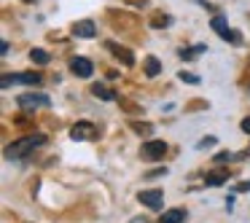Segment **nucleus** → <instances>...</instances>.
Listing matches in <instances>:
<instances>
[{
    "instance_id": "obj_21",
    "label": "nucleus",
    "mask_w": 250,
    "mask_h": 223,
    "mask_svg": "<svg viewBox=\"0 0 250 223\" xmlns=\"http://www.w3.org/2000/svg\"><path fill=\"white\" fill-rule=\"evenodd\" d=\"M135 129L143 132V135H151V126H148V124H146V126H143V124H135Z\"/></svg>"
},
{
    "instance_id": "obj_6",
    "label": "nucleus",
    "mask_w": 250,
    "mask_h": 223,
    "mask_svg": "<svg viewBox=\"0 0 250 223\" xmlns=\"http://www.w3.org/2000/svg\"><path fill=\"white\" fill-rule=\"evenodd\" d=\"M164 153H167V142H164V140H148L146 145H143V156L151 159V162L162 159Z\"/></svg>"
},
{
    "instance_id": "obj_22",
    "label": "nucleus",
    "mask_w": 250,
    "mask_h": 223,
    "mask_svg": "<svg viewBox=\"0 0 250 223\" xmlns=\"http://www.w3.org/2000/svg\"><path fill=\"white\" fill-rule=\"evenodd\" d=\"M237 191H242V194H245V191H250V180H242V183L237 185Z\"/></svg>"
},
{
    "instance_id": "obj_12",
    "label": "nucleus",
    "mask_w": 250,
    "mask_h": 223,
    "mask_svg": "<svg viewBox=\"0 0 250 223\" xmlns=\"http://www.w3.org/2000/svg\"><path fill=\"white\" fill-rule=\"evenodd\" d=\"M92 94L108 100V102H113V100H116V92H113V89H108V86H103V83H94V86H92Z\"/></svg>"
},
{
    "instance_id": "obj_5",
    "label": "nucleus",
    "mask_w": 250,
    "mask_h": 223,
    "mask_svg": "<svg viewBox=\"0 0 250 223\" xmlns=\"http://www.w3.org/2000/svg\"><path fill=\"white\" fill-rule=\"evenodd\" d=\"M137 199H140V204L151 207V210H159L164 202V194H162V188H151V191H140Z\"/></svg>"
},
{
    "instance_id": "obj_13",
    "label": "nucleus",
    "mask_w": 250,
    "mask_h": 223,
    "mask_svg": "<svg viewBox=\"0 0 250 223\" xmlns=\"http://www.w3.org/2000/svg\"><path fill=\"white\" fill-rule=\"evenodd\" d=\"M30 60H33L35 65H49V54H46L43 49H33L30 51Z\"/></svg>"
},
{
    "instance_id": "obj_8",
    "label": "nucleus",
    "mask_w": 250,
    "mask_h": 223,
    "mask_svg": "<svg viewBox=\"0 0 250 223\" xmlns=\"http://www.w3.org/2000/svg\"><path fill=\"white\" fill-rule=\"evenodd\" d=\"M73 35H78V38H94V35H97V30H94V22H92V19L76 22V24H73Z\"/></svg>"
},
{
    "instance_id": "obj_3",
    "label": "nucleus",
    "mask_w": 250,
    "mask_h": 223,
    "mask_svg": "<svg viewBox=\"0 0 250 223\" xmlns=\"http://www.w3.org/2000/svg\"><path fill=\"white\" fill-rule=\"evenodd\" d=\"M70 137L73 140H94V137H97V126H94L92 121H78L70 129Z\"/></svg>"
},
{
    "instance_id": "obj_2",
    "label": "nucleus",
    "mask_w": 250,
    "mask_h": 223,
    "mask_svg": "<svg viewBox=\"0 0 250 223\" xmlns=\"http://www.w3.org/2000/svg\"><path fill=\"white\" fill-rule=\"evenodd\" d=\"M11 83H27V86H38V83H41V76H38V73H6V76H3V81H0V86L8 89Z\"/></svg>"
},
{
    "instance_id": "obj_17",
    "label": "nucleus",
    "mask_w": 250,
    "mask_h": 223,
    "mask_svg": "<svg viewBox=\"0 0 250 223\" xmlns=\"http://www.w3.org/2000/svg\"><path fill=\"white\" fill-rule=\"evenodd\" d=\"M194 54H205V46H194V49H183V51H180L183 60H191Z\"/></svg>"
},
{
    "instance_id": "obj_10",
    "label": "nucleus",
    "mask_w": 250,
    "mask_h": 223,
    "mask_svg": "<svg viewBox=\"0 0 250 223\" xmlns=\"http://www.w3.org/2000/svg\"><path fill=\"white\" fill-rule=\"evenodd\" d=\"M183 221H186V210H180V207L178 210H167L159 218V223H183Z\"/></svg>"
},
{
    "instance_id": "obj_15",
    "label": "nucleus",
    "mask_w": 250,
    "mask_h": 223,
    "mask_svg": "<svg viewBox=\"0 0 250 223\" xmlns=\"http://www.w3.org/2000/svg\"><path fill=\"white\" fill-rule=\"evenodd\" d=\"M226 178H229L226 172H212V175H207V185H221V183H226Z\"/></svg>"
},
{
    "instance_id": "obj_19",
    "label": "nucleus",
    "mask_w": 250,
    "mask_h": 223,
    "mask_svg": "<svg viewBox=\"0 0 250 223\" xmlns=\"http://www.w3.org/2000/svg\"><path fill=\"white\" fill-rule=\"evenodd\" d=\"M180 81H186V83H191V86H196L199 83V76H194V73H180Z\"/></svg>"
},
{
    "instance_id": "obj_11",
    "label": "nucleus",
    "mask_w": 250,
    "mask_h": 223,
    "mask_svg": "<svg viewBox=\"0 0 250 223\" xmlns=\"http://www.w3.org/2000/svg\"><path fill=\"white\" fill-rule=\"evenodd\" d=\"M159 73H162V62H159L156 57H146V76L148 78H156Z\"/></svg>"
},
{
    "instance_id": "obj_4",
    "label": "nucleus",
    "mask_w": 250,
    "mask_h": 223,
    "mask_svg": "<svg viewBox=\"0 0 250 223\" xmlns=\"http://www.w3.org/2000/svg\"><path fill=\"white\" fill-rule=\"evenodd\" d=\"M46 105H49L46 94H22L19 97V108L22 110H38V108H46Z\"/></svg>"
},
{
    "instance_id": "obj_20",
    "label": "nucleus",
    "mask_w": 250,
    "mask_h": 223,
    "mask_svg": "<svg viewBox=\"0 0 250 223\" xmlns=\"http://www.w3.org/2000/svg\"><path fill=\"white\" fill-rule=\"evenodd\" d=\"M210 145H215V137H205V140H199V151H205V148H210Z\"/></svg>"
},
{
    "instance_id": "obj_9",
    "label": "nucleus",
    "mask_w": 250,
    "mask_h": 223,
    "mask_svg": "<svg viewBox=\"0 0 250 223\" xmlns=\"http://www.w3.org/2000/svg\"><path fill=\"white\" fill-rule=\"evenodd\" d=\"M108 49L113 51V54L119 57V60L124 62L126 67H132V65H135V57H132V51H129V49H124V46H119V43H108Z\"/></svg>"
},
{
    "instance_id": "obj_1",
    "label": "nucleus",
    "mask_w": 250,
    "mask_h": 223,
    "mask_svg": "<svg viewBox=\"0 0 250 223\" xmlns=\"http://www.w3.org/2000/svg\"><path fill=\"white\" fill-rule=\"evenodd\" d=\"M46 142V135H27V137H19V140H14L11 145L6 148V159H11V162H22V159H27L30 153L35 151V148H41Z\"/></svg>"
},
{
    "instance_id": "obj_14",
    "label": "nucleus",
    "mask_w": 250,
    "mask_h": 223,
    "mask_svg": "<svg viewBox=\"0 0 250 223\" xmlns=\"http://www.w3.org/2000/svg\"><path fill=\"white\" fill-rule=\"evenodd\" d=\"M223 41L231 43V46H239V43H242V35H239L237 30H226V33H223Z\"/></svg>"
},
{
    "instance_id": "obj_16",
    "label": "nucleus",
    "mask_w": 250,
    "mask_h": 223,
    "mask_svg": "<svg viewBox=\"0 0 250 223\" xmlns=\"http://www.w3.org/2000/svg\"><path fill=\"white\" fill-rule=\"evenodd\" d=\"M212 30L223 35V33L229 30V27H226V19H223V17H212Z\"/></svg>"
},
{
    "instance_id": "obj_7",
    "label": "nucleus",
    "mask_w": 250,
    "mask_h": 223,
    "mask_svg": "<svg viewBox=\"0 0 250 223\" xmlns=\"http://www.w3.org/2000/svg\"><path fill=\"white\" fill-rule=\"evenodd\" d=\"M70 70L76 73V76H81V78H92L94 65H92V60H86V57H73Z\"/></svg>"
},
{
    "instance_id": "obj_23",
    "label": "nucleus",
    "mask_w": 250,
    "mask_h": 223,
    "mask_svg": "<svg viewBox=\"0 0 250 223\" xmlns=\"http://www.w3.org/2000/svg\"><path fill=\"white\" fill-rule=\"evenodd\" d=\"M242 132H245V135H250V116H248V119H242Z\"/></svg>"
},
{
    "instance_id": "obj_18",
    "label": "nucleus",
    "mask_w": 250,
    "mask_h": 223,
    "mask_svg": "<svg viewBox=\"0 0 250 223\" xmlns=\"http://www.w3.org/2000/svg\"><path fill=\"white\" fill-rule=\"evenodd\" d=\"M169 22H172V19H169L167 14H156V19H153L151 24H153V27H167Z\"/></svg>"
},
{
    "instance_id": "obj_24",
    "label": "nucleus",
    "mask_w": 250,
    "mask_h": 223,
    "mask_svg": "<svg viewBox=\"0 0 250 223\" xmlns=\"http://www.w3.org/2000/svg\"><path fill=\"white\" fill-rule=\"evenodd\" d=\"M24 3H35V0H24Z\"/></svg>"
}]
</instances>
